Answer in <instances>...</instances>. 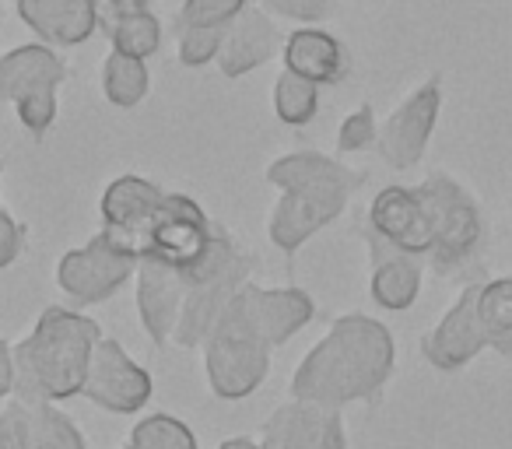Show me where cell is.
I'll return each instance as SVG.
<instances>
[{"label": "cell", "mask_w": 512, "mask_h": 449, "mask_svg": "<svg viewBox=\"0 0 512 449\" xmlns=\"http://www.w3.org/2000/svg\"><path fill=\"white\" fill-rule=\"evenodd\" d=\"M169 193L155 186L151 179L141 176H120L102 190V221H106V236L113 239L120 250L141 264V246L148 239L151 225L162 218Z\"/></svg>", "instance_id": "cell-9"}, {"label": "cell", "mask_w": 512, "mask_h": 449, "mask_svg": "<svg viewBox=\"0 0 512 449\" xmlns=\"http://www.w3.org/2000/svg\"><path fill=\"white\" fill-rule=\"evenodd\" d=\"M369 246H372V281H369L372 302H376L379 309H393V313L411 309L421 292L418 257L390 250V246H383L372 236H369Z\"/></svg>", "instance_id": "cell-20"}, {"label": "cell", "mask_w": 512, "mask_h": 449, "mask_svg": "<svg viewBox=\"0 0 512 449\" xmlns=\"http://www.w3.org/2000/svg\"><path fill=\"white\" fill-rule=\"evenodd\" d=\"M0 449H32V407H0Z\"/></svg>", "instance_id": "cell-30"}, {"label": "cell", "mask_w": 512, "mask_h": 449, "mask_svg": "<svg viewBox=\"0 0 512 449\" xmlns=\"http://www.w3.org/2000/svg\"><path fill=\"white\" fill-rule=\"evenodd\" d=\"M267 183L281 197L271 211V243L281 253H295L330 221L341 218L348 197L365 183V172L341 165L320 151H292L267 165Z\"/></svg>", "instance_id": "cell-2"}, {"label": "cell", "mask_w": 512, "mask_h": 449, "mask_svg": "<svg viewBox=\"0 0 512 449\" xmlns=\"http://www.w3.org/2000/svg\"><path fill=\"white\" fill-rule=\"evenodd\" d=\"M225 32H218V29H176L179 64H183V67L214 64V60H218V50H221V39H225Z\"/></svg>", "instance_id": "cell-28"}, {"label": "cell", "mask_w": 512, "mask_h": 449, "mask_svg": "<svg viewBox=\"0 0 512 449\" xmlns=\"http://www.w3.org/2000/svg\"><path fill=\"white\" fill-rule=\"evenodd\" d=\"M442 109V88L439 78H428L425 85H418L397 109L390 113V120L379 127V155L390 169L404 172L425 158V148L432 141L435 120Z\"/></svg>", "instance_id": "cell-10"}, {"label": "cell", "mask_w": 512, "mask_h": 449, "mask_svg": "<svg viewBox=\"0 0 512 449\" xmlns=\"http://www.w3.org/2000/svg\"><path fill=\"white\" fill-rule=\"evenodd\" d=\"M246 8H249V0H183V8H179V15H176V29L225 32Z\"/></svg>", "instance_id": "cell-27"}, {"label": "cell", "mask_w": 512, "mask_h": 449, "mask_svg": "<svg viewBox=\"0 0 512 449\" xmlns=\"http://www.w3.org/2000/svg\"><path fill=\"white\" fill-rule=\"evenodd\" d=\"M365 236L407 257H428L435 246V225L418 186H383L369 204Z\"/></svg>", "instance_id": "cell-8"}, {"label": "cell", "mask_w": 512, "mask_h": 449, "mask_svg": "<svg viewBox=\"0 0 512 449\" xmlns=\"http://www.w3.org/2000/svg\"><path fill=\"white\" fill-rule=\"evenodd\" d=\"M397 358L390 330L372 316H341L323 341L299 362L292 397L341 411L344 404L376 397L386 386Z\"/></svg>", "instance_id": "cell-1"}, {"label": "cell", "mask_w": 512, "mask_h": 449, "mask_svg": "<svg viewBox=\"0 0 512 449\" xmlns=\"http://www.w3.org/2000/svg\"><path fill=\"white\" fill-rule=\"evenodd\" d=\"M102 327L64 306L43 309L32 334L15 344V397L25 407L81 397Z\"/></svg>", "instance_id": "cell-3"}, {"label": "cell", "mask_w": 512, "mask_h": 449, "mask_svg": "<svg viewBox=\"0 0 512 449\" xmlns=\"http://www.w3.org/2000/svg\"><path fill=\"white\" fill-rule=\"evenodd\" d=\"M0 176H4V162H0Z\"/></svg>", "instance_id": "cell-36"}, {"label": "cell", "mask_w": 512, "mask_h": 449, "mask_svg": "<svg viewBox=\"0 0 512 449\" xmlns=\"http://www.w3.org/2000/svg\"><path fill=\"white\" fill-rule=\"evenodd\" d=\"M239 302L246 309L256 334L271 348L288 344L316 316V302L302 288H260L253 281L239 288Z\"/></svg>", "instance_id": "cell-15"}, {"label": "cell", "mask_w": 512, "mask_h": 449, "mask_svg": "<svg viewBox=\"0 0 512 449\" xmlns=\"http://www.w3.org/2000/svg\"><path fill=\"white\" fill-rule=\"evenodd\" d=\"M267 449H348L341 411L309 400L278 407L264 425Z\"/></svg>", "instance_id": "cell-14"}, {"label": "cell", "mask_w": 512, "mask_h": 449, "mask_svg": "<svg viewBox=\"0 0 512 449\" xmlns=\"http://www.w3.org/2000/svg\"><path fill=\"white\" fill-rule=\"evenodd\" d=\"M81 397L113 414H137L151 400V376L123 351L120 341L102 337L92 351Z\"/></svg>", "instance_id": "cell-11"}, {"label": "cell", "mask_w": 512, "mask_h": 449, "mask_svg": "<svg viewBox=\"0 0 512 449\" xmlns=\"http://www.w3.org/2000/svg\"><path fill=\"white\" fill-rule=\"evenodd\" d=\"M249 271H253V260H249L246 253H235L218 274L190 285L183 313H179V323H176V330H172V341H176L179 348H197V344H204L207 337H211V330L218 327L228 302L235 299V292L249 281Z\"/></svg>", "instance_id": "cell-12"}, {"label": "cell", "mask_w": 512, "mask_h": 449, "mask_svg": "<svg viewBox=\"0 0 512 449\" xmlns=\"http://www.w3.org/2000/svg\"><path fill=\"white\" fill-rule=\"evenodd\" d=\"M15 393V348L0 341V404Z\"/></svg>", "instance_id": "cell-34"}, {"label": "cell", "mask_w": 512, "mask_h": 449, "mask_svg": "<svg viewBox=\"0 0 512 449\" xmlns=\"http://www.w3.org/2000/svg\"><path fill=\"white\" fill-rule=\"evenodd\" d=\"M204 372L211 393L218 400H242L260 390V383L271 372V344L256 334L239 292L221 313L218 327L204 341Z\"/></svg>", "instance_id": "cell-4"}, {"label": "cell", "mask_w": 512, "mask_h": 449, "mask_svg": "<svg viewBox=\"0 0 512 449\" xmlns=\"http://www.w3.org/2000/svg\"><path fill=\"white\" fill-rule=\"evenodd\" d=\"M137 260L113 243L106 232L88 239L78 250H67L57 264V281L74 302L81 306H99L113 299L127 281H134Z\"/></svg>", "instance_id": "cell-7"}, {"label": "cell", "mask_w": 512, "mask_h": 449, "mask_svg": "<svg viewBox=\"0 0 512 449\" xmlns=\"http://www.w3.org/2000/svg\"><path fill=\"white\" fill-rule=\"evenodd\" d=\"M32 449H88L81 428L53 404L32 407Z\"/></svg>", "instance_id": "cell-26"}, {"label": "cell", "mask_w": 512, "mask_h": 449, "mask_svg": "<svg viewBox=\"0 0 512 449\" xmlns=\"http://www.w3.org/2000/svg\"><path fill=\"white\" fill-rule=\"evenodd\" d=\"M379 141V127H376V113L372 106H358L355 113L344 116V123L337 127V148L344 155H355V151H365Z\"/></svg>", "instance_id": "cell-29"}, {"label": "cell", "mask_w": 512, "mask_h": 449, "mask_svg": "<svg viewBox=\"0 0 512 449\" xmlns=\"http://www.w3.org/2000/svg\"><path fill=\"white\" fill-rule=\"evenodd\" d=\"M92 8H95V22H99V29L109 32V29H116L123 18L151 11V0H92Z\"/></svg>", "instance_id": "cell-32"}, {"label": "cell", "mask_w": 512, "mask_h": 449, "mask_svg": "<svg viewBox=\"0 0 512 449\" xmlns=\"http://www.w3.org/2000/svg\"><path fill=\"white\" fill-rule=\"evenodd\" d=\"M281 57H285V71L313 81L316 88L337 85L348 74V50L341 46V39L313 25L295 29L281 46Z\"/></svg>", "instance_id": "cell-19"}, {"label": "cell", "mask_w": 512, "mask_h": 449, "mask_svg": "<svg viewBox=\"0 0 512 449\" xmlns=\"http://www.w3.org/2000/svg\"><path fill=\"white\" fill-rule=\"evenodd\" d=\"M477 309H481L484 330H488V348L512 358V274L484 281L481 295H477Z\"/></svg>", "instance_id": "cell-22"}, {"label": "cell", "mask_w": 512, "mask_h": 449, "mask_svg": "<svg viewBox=\"0 0 512 449\" xmlns=\"http://www.w3.org/2000/svg\"><path fill=\"white\" fill-rule=\"evenodd\" d=\"M274 116H278L285 127H306L316 120V109H320V88L313 81L299 78L292 71H281L274 81Z\"/></svg>", "instance_id": "cell-23"}, {"label": "cell", "mask_w": 512, "mask_h": 449, "mask_svg": "<svg viewBox=\"0 0 512 449\" xmlns=\"http://www.w3.org/2000/svg\"><path fill=\"white\" fill-rule=\"evenodd\" d=\"M151 74L144 60L123 57V53L109 50V57L102 60V95H106L113 106L134 109L148 99Z\"/></svg>", "instance_id": "cell-21"}, {"label": "cell", "mask_w": 512, "mask_h": 449, "mask_svg": "<svg viewBox=\"0 0 512 449\" xmlns=\"http://www.w3.org/2000/svg\"><path fill=\"white\" fill-rule=\"evenodd\" d=\"M337 4H341V0H264L267 11H274V15H281V18H292V22H302V25L327 22L337 11Z\"/></svg>", "instance_id": "cell-31"}, {"label": "cell", "mask_w": 512, "mask_h": 449, "mask_svg": "<svg viewBox=\"0 0 512 449\" xmlns=\"http://www.w3.org/2000/svg\"><path fill=\"white\" fill-rule=\"evenodd\" d=\"M106 36H109V46H113L116 53L134 57V60H148L162 50L165 29L151 11H141V15L123 18V22L116 25V29H109Z\"/></svg>", "instance_id": "cell-24"}, {"label": "cell", "mask_w": 512, "mask_h": 449, "mask_svg": "<svg viewBox=\"0 0 512 449\" xmlns=\"http://www.w3.org/2000/svg\"><path fill=\"white\" fill-rule=\"evenodd\" d=\"M22 250H25V229L0 207V271L15 264Z\"/></svg>", "instance_id": "cell-33"}, {"label": "cell", "mask_w": 512, "mask_h": 449, "mask_svg": "<svg viewBox=\"0 0 512 449\" xmlns=\"http://www.w3.org/2000/svg\"><path fill=\"white\" fill-rule=\"evenodd\" d=\"M130 446L134 449H200L190 425L172 418V414H148L144 421H137L134 432H130Z\"/></svg>", "instance_id": "cell-25"}, {"label": "cell", "mask_w": 512, "mask_h": 449, "mask_svg": "<svg viewBox=\"0 0 512 449\" xmlns=\"http://www.w3.org/2000/svg\"><path fill=\"white\" fill-rule=\"evenodd\" d=\"M67 64L53 46L25 43L0 57V99L15 102L18 123L32 137H43L57 120V92Z\"/></svg>", "instance_id": "cell-5"}, {"label": "cell", "mask_w": 512, "mask_h": 449, "mask_svg": "<svg viewBox=\"0 0 512 449\" xmlns=\"http://www.w3.org/2000/svg\"><path fill=\"white\" fill-rule=\"evenodd\" d=\"M418 193L428 204L435 225V246L428 253L435 271L456 274L467 264H474L484 246V218L477 211L474 197L449 176H428L418 186Z\"/></svg>", "instance_id": "cell-6"}, {"label": "cell", "mask_w": 512, "mask_h": 449, "mask_svg": "<svg viewBox=\"0 0 512 449\" xmlns=\"http://www.w3.org/2000/svg\"><path fill=\"white\" fill-rule=\"evenodd\" d=\"M18 18L53 50L88 43L99 29L92 0H18Z\"/></svg>", "instance_id": "cell-18"}, {"label": "cell", "mask_w": 512, "mask_h": 449, "mask_svg": "<svg viewBox=\"0 0 512 449\" xmlns=\"http://www.w3.org/2000/svg\"><path fill=\"white\" fill-rule=\"evenodd\" d=\"M137 316H141L144 330L155 344L172 341V330L179 323L186 302V278L172 267L158 264V260H141L137 264Z\"/></svg>", "instance_id": "cell-16"}, {"label": "cell", "mask_w": 512, "mask_h": 449, "mask_svg": "<svg viewBox=\"0 0 512 449\" xmlns=\"http://www.w3.org/2000/svg\"><path fill=\"white\" fill-rule=\"evenodd\" d=\"M477 295L481 285H467L460 292V299L453 302L446 316L439 320V327L428 330L421 351L439 372H456L463 365H470L484 348H488V330H484L481 309H477Z\"/></svg>", "instance_id": "cell-13"}, {"label": "cell", "mask_w": 512, "mask_h": 449, "mask_svg": "<svg viewBox=\"0 0 512 449\" xmlns=\"http://www.w3.org/2000/svg\"><path fill=\"white\" fill-rule=\"evenodd\" d=\"M281 46H285V39H281L278 25L271 22V15L264 8H246L228 25L214 64L221 67L225 78H246L249 71L264 67Z\"/></svg>", "instance_id": "cell-17"}, {"label": "cell", "mask_w": 512, "mask_h": 449, "mask_svg": "<svg viewBox=\"0 0 512 449\" xmlns=\"http://www.w3.org/2000/svg\"><path fill=\"white\" fill-rule=\"evenodd\" d=\"M218 449H264V442H253V439H228V442H221Z\"/></svg>", "instance_id": "cell-35"}, {"label": "cell", "mask_w": 512, "mask_h": 449, "mask_svg": "<svg viewBox=\"0 0 512 449\" xmlns=\"http://www.w3.org/2000/svg\"><path fill=\"white\" fill-rule=\"evenodd\" d=\"M264 449H267V446H264Z\"/></svg>", "instance_id": "cell-38"}, {"label": "cell", "mask_w": 512, "mask_h": 449, "mask_svg": "<svg viewBox=\"0 0 512 449\" xmlns=\"http://www.w3.org/2000/svg\"><path fill=\"white\" fill-rule=\"evenodd\" d=\"M127 449H134V446H127Z\"/></svg>", "instance_id": "cell-37"}]
</instances>
